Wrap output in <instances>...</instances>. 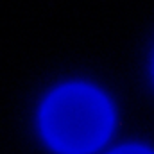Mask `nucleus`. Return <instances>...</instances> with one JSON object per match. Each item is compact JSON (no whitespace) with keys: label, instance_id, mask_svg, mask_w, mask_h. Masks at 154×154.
Instances as JSON below:
<instances>
[{"label":"nucleus","instance_id":"1","mask_svg":"<svg viewBox=\"0 0 154 154\" xmlns=\"http://www.w3.org/2000/svg\"><path fill=\"white\" fill-rule=\"evenodd\" d=\"M113 127L108 99L84 84L56 90L41 109L47 142L63 154H88L99 149Z\"/></svg>","mask_w":154,"mask_h":154},{"label":"nucleus","instance_id":"2","mask_svg":"<svg viewBox=\"0 0 154 154\" xmlns=\"http://www.w3.org/2000/svg\"><path fill=\"white\" fill-rule=\"evenodd\" d=\"M111 154H154V152L149 151V149H143V147H122V149H118Z\"/></svg>","mask_w":154,"mask_h":154}]
</instances>
